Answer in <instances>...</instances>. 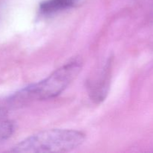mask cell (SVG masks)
Here are the masks:
<instances>
[{
	"label": "cell",
	"mask_w": 153,
	"mask_h": 153,
	"mask_svg": "<svg viewBox=\"0 0 153 153\" xmlns=\"http://www.w3.org/2000/svg\"><path fill=\"white\" fill-rule=\"evenodd\" d=\"M82 62L73 59L57 69L43 80L21 90L8 100L11 105L22 104L31 100H46L61 94L80 73Z\"/></svg>",
	"instance_id": "obj_1"
},
{
	"label": "cell",
	"mask_w": 153,
	"mask_h": 153,
	"mask_svg": "<svg viewBox=\"0 0 153 153\" xmlns=\"http://www.w3.org/2000/svg\"><path fill=\"white\" fill-rule=\"evenodd\" d=\"M79 0H46L40 4V11L43 14H52L76 5Z\"/></svg>",
	"instance_id": "obj_4"
},
{
	"label": "cell",
	"mask_w": 153,
	"mask_h": 153,
	"mask_svg": "<svg viewBox=\"0 0 153 153\" xmlns=\"http://www.w3.org/2000/svg\"><path fill=\"white\" fill-rule=\"evenodd\" d=\"M1 112H2V110H1V108H0V114H1Z\"/></svg>",
	"instance_id": "obj_6"
},
{
	"label": "cell",
	"mask_w": 153,
	"mask_h": 153,
	"mask_svg": "<svg viewBox=\"0 0 153 153\" xmlns=\"http://www.w3.org/2000/svg\"><path fill=\"white\" fill-rule=\"evenodd\" d=\"M111 58H109L88 80L90 96L95 102H101L107 97L111 76Z\"/></svg>",
	"instance_id": "obj_3"
},
{
	"label": "cell",
	"mask_w": 153,
	"mask_h": 153,
	"mask_svg": "<svg viewBox=\"0 0 153 153\" xmlns=\"http://www.w3.org/2000/svg\"><path fill=\"white\" fill-rule=\"evenodd\" d=\"M14 126L11 121L6 120L0 123V142L8 139L12 135Z\"/></svg>",
	"instance_id": "obj_5"
},
{
	"label": "cell",
	"mask_w": 153,
	"mask_h": 153,
	"mask_svg": "<svg viewBox=\"0 0 153 153\" xmlns=\"http://www.w3.org/2000/svg\"><path fill=\"white\" fill-rule=\"evenodd\" d=\"M85 134L80 131L63 128L45 130L24 139L10 152L48 153L70 152L85 142Z\"/></svg>",
	"instance_id": "obj_2"
}]
</instances>
